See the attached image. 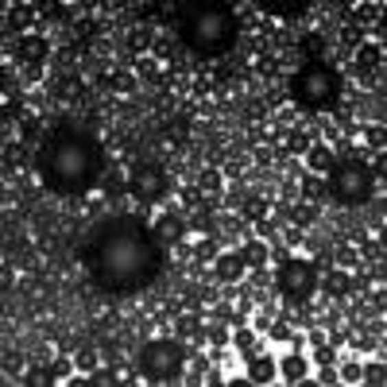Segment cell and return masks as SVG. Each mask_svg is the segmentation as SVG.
<instances>
[{"mask_svg": "<svg viewBox=\"0 0 387 387\" xmlns=\"http://www.w3.org/2000/svg\"><path fill=\"white\" fill-rule=\"evenodd\" d=\"M89 268V279L97 283V290H108V294H136L143 290L159 268L167 263L163 256V244L155 240L148 225L140 217H113V221H101L89 237L86 252H82Z\"/></svg>", "mask_w": 387, "mask_h": 387, "instance_id": "cell-1", "label": "cell"}, {"mask_svg": "<svg viewBox=\"0 0 387 387\" xmlns=\"http://www.w3.org/2000/svg\"><path fill=\"white\" fill-rule=\"evenodd\" d=\"M39 174L54 194L62 198H82L89 194L101 174H105V151L89 132H74L62 124H54V132L39 148Z\"/></svg>", "mask_w": 387, "mask_h": 387, "instance_id": "cell-2", "label": "cell"}, {"mask_svg": "<svg viewBox=\"0 0 387 387\" xmlns=\"http://www.w3.org/2000/svg\"><path fill=\"white\" fill-rule=\"evenodd\" d=\"M174 27L198 58H225L240 43V16L228 4H174Z\"/></svg>", "mask_w": 387, "mask_h": 387, "instance_id": "cell-3", "label": "cell"}, {"mask_svg": "<svg viewBox=\"0 0 387 387\" xmlns=\"http://www.w3.org/2000/svg\"><path fill=\"white\" fill-rule=\"evenodd\" d=\"M290 97L302 113H337L341 108V74L329 62H302L290 78Z\"/></svg>", "mask_w": 387, "mask_h": 387, "instance_id": "cell-4", "label": "cell"}, {"mask_svg": "<svg viewBox=\"0 0 387 387\" xmlns=\"http://www.w3.org/2000/svg\"><path fill=\"white\" fill-rule=\"evenodd\" d=\"M329 194L333 202L344 205V209H360V205L372 202V171L356 155H344V159H333V171H329Z\"/></svg>", "mask_w": 387, "mask_h": 387, "instance_id": "cell-5", "label": "cell"}, {"mask_svg": "<svg viewBox=\"0 0 387 387\" xmlns=\"http://www.w3.org/2000/svg\"><path fill=\"white\" fill-rule=\"evenodd\" d=\"M183 364H186V349L178 337H151L143 341L140 349V368L143 376L155 379V384H171V379L183 376Z\"/></svg>", "mask_w": 387, "mask_h": 387, "instance_id": "cell-6", "label": "cell"}, {"mask_svg": "<svg viewBox=\"0 0 387 387\" xmlns=\"http://www.w3.org/2000/svg\"><path fill=\"white\" fill-rule=\"evenodd\" d=\"M283 302L287 306H306L318 290V268L310 259H279V275H275Z\"/></svg>", "mask_w": 387, "mask_h": 387, "instance_id": "cell-7", "label": "cell"}, {"mask_svg": "<svg viewBox=\"0 0 387 387\" xmlns=\"http://www.w3.org/2000/svg\"><path fill=\"white\" fill-rule=\"evenodd\" d=\"M171 174L163 171L155 159H140L136 167L128 171V194H136L143 205H151V202H163L167 194H171Z\"/></svg>", "mask_w": 387, "mask_h": 387, "instance_id": "cell-8", "label": "cell"}, {"mask_svg": "<svg viewBox=\"0 0 387 387\" xmlns=\"http://www.w3.org/2000/svg\"><path fill=\"white\" fill-rule=\"evenodd\" d=\"M16 58H20L23 66H47V58H51V39H43L39 32H27L16 39Z\"/></svg>", "mask_w": 387, "mask_h": 387, "instance_id": "cell-9", "label": "cell"}, {"mask_svg": "<svg viewBox=\"0 0 387 387\" xmlns=\"http://www.w3.org/2000/svg\"><path fill=\"white\" fill-rule=\"evenodd\" d=\"M310 8V0H256V12H263L271 20H302Z\"/></svg>", "mask_w": 387, "mask_h": 387, "instance_id": "cell-10", "label": "cell"}, {"mask_svg": "<svg viewBox=\"0 0 387 387\" xmlns=\"http://www.w3.org/2000/svg\"><path fill=\"white\" fill-rule=\"evenodd\" d=\"M353 54H356V58H353V70L364 78V82H372V78H376V70L384 66V47H379V43H368V39H364V43L356 47Z\"/></svg>", "mask_w": 387, "mask_h": 387, "instance_id": "cell-11", "label": "cell"}, {"mask_svg": "<svg viewBox=\"0 0 387 387\" xmlns=\"http://www.w3.org/2000/svg\"><path fill=\"white\" fill-rule=\"evenodd\" d=\"M186 221L178 213H163L159 221H155V225H151V233H155V240H159L163 248H171V244H178V240L186 237Z\"/></svg>", "mask_w": 387, "mask_h": 387, "instance_id": "cell-12", "label": "cell"}, {"mask_svg": "<svg viewBox=\"0 0 387 387\" xmlns=\"http://www.w3.org/2000/svg\"><path fill=\"white\" fill-rule=\"evenodd\" d=\"M51 97L58 101V105H74V101H82V97H86V86H82V78L70 70V74H58V78H54Z\"/></svg>", "mask_w": 387, "mask_h": 387, "instance_id": "cell-13", "label": "cell"}, {"mask_svg": "<svg viewBox=\"0 0 387 387\" xmlns=\"http://www.w3.org/2000/svg\"><path fill=\"white\" fill-rule=\"evenodd\" d=\"M244 271H248V263H244L240 252H221V256L213 259V275L221 283H240L244 279Z\"/></svg>", "mask_w": 387, "mask_h": 387, "instance_id": "cell-14", "label": "cell"}, {"mask_svg": "<svg viewBox=\"0 0 387 387\" xmlns=\"http://www.w3.org/2000/svg\"><path fill=\"white\" fill-rule=\"evenodd\" d=\"M174 337H178V341H205V329H202V318H198V310H183L178 314V318H174Z\"/></svg>", "mask_w": 387, "mask_h": 387, "instance_id": "cell-15", "label": "cell"}, {"mask_svg": "<svg viewBox=\"0 0 387 387\" xmlns=\"http://www.w3.org/2000/svg\"><path fill=\"white\" fill-rule=\"evenodd\" d=\"M302 159H306L310 174H329V171H333V159H337V155L329 151V143H310Z\"/></svg>", "mask_w": 387, "mask_h": 387, "instance_id": "cell-16", "label": "cell"}, {"mask_svg": "<svg viewBox=\"0 0 387 387\" xmlns=\"http://www.w3.org/2000/svg\"><path fill=\"white\" fill-rule=\"evenodd\" d=\"M275 372H279V364H275V360H271V356H263V353H252L248 356V379H252V384H271V379H275Z\"/></svg>", "mask_w": 387, "mask_h": 387, "instance_id": "cell-17", "label": "cell"}, {"mask_svg": "<svg viewBox=\"0 0 387 387\" xmlns=\"http://www.w3.org/2000/svg\"><path fill=\"white\" fill-rule=\"evenodd\" d=\"M101 86H105L108 93H117V97H132L136 93V74H132V70H113V74H105Z\"/></svg>", "mask_w": 387, "mask_h": 387, "instance_id": "cell-18", "label": "cell"}, {"mask_svg": "<svg viewBox=\"0 0 387 387\" xmlns=\"http://www.w3.org/2000/svg\"><path fill=\"white\" fill-rule=\"evenodd\" d=\"M47 136H51V132H47L43 120H35V117H23L20 120V143H27V148H35V143H39V148H43Z\"/></svg>", "mask_w": 387, "mask_h": 387, "instance_id": "cell-19", "label": "cell"}, {"mask_svg": "<svg viewBox=\"0 0 387 387\" xmlns=\"http://www.w3.org/2000/svg\"><path fill=\"white\" fill-rule=\"evenodd\" d=\"M322 287H325V294H329V298H344V294L353 290V279H349V271H344V268H333L322 279Z\"/></svg>", "mask_w": 387, "mask_h": 387, "instance_id": "cell-20", "label": "cell"}, {"mask_svg": "<svg viewBox=\"0 0 387 387\" xmlns=\"http://www.w3.org/2000/svg\"><path fill=\"white\" fill-rule=\"evenodd\" d=\"M240 256H244L248 268H256V271H259V268H263V263L271 259V252H268V244H263V240H244Z\"/></svg>", "mask_w": 387, "mask_h": 387, "instance_id": "cell-21", "label": "cell"}, {"mask_svg": "<svg viewBox=\"0 0 387 387\" xmlns=\"http://www.w3.org/2000/svg\"><path fill=\"white\" fill-rule=\"evenodd\" d=\"M349 23H384V4H376V0H368V4H356V12L349 16Z\"/></svg>", "mask_w": 387, "mask_h": 387, "instance_id": "cell-22", "label": "cell"}, {"mask_svg": "<svg viewBox=\"0 0 387 387\" xmlns=\"http://www.w3.org/2000/svg\"><path fill=\"white\" fill-rule=\"evenodd\" d=\"M35 20H39V12H35L32 4H16V8L8 12V27H12V32H23V27H32ZM23 35H27V32H23Z\"/></svg>", "mask_w": 387, "mask_h": 387, "instance_id": "cell-23", "label": "cell"}, {"mask_svg": "<svg viewBox=\"0 0 387 387\" xmlns=\"http://www.w3.org/2000/svg\"><path fill=\"white\" fill-rule=\"evenodd\" d=\"M302 54H306V62H325V35L322 32L302 35Z\"/></svg>", "mask_w": 387, "mask_h": 387, "instance_id": "cell-24", "label": "cell"}, {"mask_svg": "<svg viewBox=\"0 0 387 387\" xmlns=\"http://www.w3.org/2000/svg\"><path fill=\"white\" fill-rule=\"evenodd\" d=\"M279 372L287 376V384H298V379H306V360H302L298 353H290V356H283Z\"/></svg>", "mask_w": 387, "mask_h": 387, "instance_id": "cell-25", "label": "cell"}, {"mask_svg": "<svg viewBox=\"0 0 387 387\" xmlns=\"http://www.w3.org/2000/svg\"><path fill=\"white\" fill-rule=\"evenodd\" d=\"M27 159V143H4V171H20Z\"/></svg>", "mask_w": 387, "mask_h": 387, "instance_id": "cell-26", "label": "cell"}, {"mask_svg": "<svg viewBox=\"0 0 387 387\" xmlns=\"http://www.w3.org/2000/svg\"><path fill=\"white\" fill-rule=\"evenodd\" d=\"M360 43H364V32H360L356 23L344 20V27H341V51H356Z\"/></svg>", "mask_w": 387, "mask_h": 387, "instance_id": "cell-27", "label": "cell"}, {"mask_svg": "<svg viewBox=\"0 0 387 387\" xmlns=\"http://www.w3.org/2000/svg\"><path fill=\"white\" fill-rule=\"evenodd\" d=\"M198 186H202L205 194H221V190H225V178H221V171H217V167H209V171H202Z\"/></svg>", "mask_w": 387, "mask_h": 387, "instance_id": "cell-28", "label": "cell"}, {"mask_svg": "<svg viewBox=\"0 0 387 387\" xmlns=\"http://www.w3.org/2000/svg\"><path fill=\"white\" fill-rule=\"evenodd\" d=\"M302 194H306V198H310V202H322L325 194H329V186L322 183V174H318V178H314V174H310V178H306V183H302Z\"/></svg>", "mask_w": 387, "mask_h": 387, "instance_id": "cell-29", "label": "cell"}, {"mask_svg": "<svg viewBox=\"0 0 387 387\" xmlns=\"http://www.w3.org/2000/svg\"><path fill=\"white\" fill-rule=\"evenodd\" d=\"M268 217V202L263 198H244V221H263Z\"/></svg>", "mask_w": 387, "mask_h": 387, "instance_id": "cell-30", "label": "cell"}, {"mask_svg": "<svg viewBox=\"0 0 387 387\" xmlns=\"http://www.w3.org/2000/svg\"><path fill=\"white\" fill-rule=\"evenodd\" d=\"M360 384H372V387H384V376H387V368H384V360L379 364H368V368H360Z\"/></svg>", "mask_w": 387, "mask_h": 387, "instance_id": "cell-31", "label": "cell"}, {"mask_svg": "<svg viewBox=\"0 0 387 387\" xmlns=\"http://www.w3.org/2000/svg\"><path fill=\"white\" fill-rule=\"evenodd\" d=\"M140 78H143V82H151V86H163L159 62H155V58H140Z\"/></svg>", "mask_w": 387, "mask_h": 387, "instance_id": "cell-32", "label": "cell"}, {"mask_svg": "<svg viewBox=\"0 0 387 387\" xmlns=\"http://www.w3.org/2000/svg\"><path fill=\"white\" fill-rule=\"evenodd\" d=\"M233 344H237L244 356H252L256 353V333H252V329H237V333H233Z\"/></svg>", "mask_w": 387, "mask_h": 387, "instance_id": "cell-33", "label": "cell"}, {"mask_svg": "<svg viewBox=\"0 0 387 387\" xmlns=\"http://www.w3.org/2000/svg\"><path fill=\"white\" fill-rule=\"evenodd\" d=\"M151 43H155V39H151V32H148V27H136V32H132V39H128V47H132L136 54H143Z\"/></svg>", "mask_w": 387, "mask_h": 387, "instance_id": "cell-34", "label": "cell"}, {"mask_svg": "<svg viewBox=\"0 0 387 387\" xmlns=\"http://www.w3.org/2000/svg\"><path fill=\"white\" fill-rule=\"evenodd\" d=\"M97 360H101V356H97L93 349H82V353L74 356V364L82 368V372H89V376H93V372H97Z\"/></svg>", "mask_w": 387, "mask_h": 387, "instance_id": "cell-35", "label": "cell"}, {"mask_svg": "<svg viewBox=\"0 0 387 387\" xmlns=\"http://www.w3.org/2000/svg\"><path fill=\"white\" fill-rule=\"evenodd\" d=\"M20 368H23V356L16 349H8L4 353V376H20Z\"/></svg>", "mask_w": 387, "mask_h": 387, "instance_id": "cell-36", "label": "cell"}, {"mask_svg": "<svg viewBox=\"0 0 387 387\" xmlns=\"http://www.w3.org/2000/svg\"><path fill=\"white\" fill-rule=\"evenodd\" d=\"M337 376H341L344 384H360V364H356V360H344V364H341V372H337Z\"/></svg>", "mask_w": 387, "mask_h": 387, "instance_id": "cell-37", "label": "cell"}, {"mask_svg": "<svg viewBox=\"0 0 387 387\" xmlns=\"http://www.w3.org/2000/svg\"><path fill=\"white\" fill-rule=\"evenodd\" d=\"M217 256H221V252H217V240L213 237H209L202 248H198V252H194V259H202V263H209V259H217Z\"/></svg>", "mask_w": 387, "mask_h": 387, "instance_id": "cell-38", "label": "cell"}, {"mask_svg": "<svg viewBox=\"0 0 387 387\" xmlns=\"http://www.w3.org/2000/svg\"><path fill=\"white\" fill-rule=\"evenodd\" d=\"M364 143H368V148H376V151H384V128L368 124V128H364Z\"/></svg>", "mask_w": 387, "mask_h": 387, "instance_id": "cell-39", "label": "cell"}, {"mask_svg": "<svg viewBox=\"0 0 387 387\" xmlns=\"http://www.w3.org/2000/svg\"><path fill=\"white\" fill-rule=\"evenodd\" d=\"M155 108H159V117H171L174 113V93H159L155 97Z\"/></svg>", "mask_w": 387, "mask_h": 387, "instance_id": "cell-40", "label": "cell"}, {"mask_svg": "<svg viewBox=\"0 0 387 387\" xmlns=\"http://www.w3.org/2000/svg\"><path fill=\"white\" fill-rule=\"evenodd\" d=\"M314 356H318V364H322V368H325V364H333V349H329L325 341H322V344H314Z\"/></svg>", "mask_w": 387, "mask_h": 387, "instance_id": "cell-41", "label": "cell"}, {"mask_svg": "<svg viewBox=\"0 0 387 387\" xmlns=\"http://www.w3.org/2000/svg\"><path fill=\"white\" fill-rule=\"evenodd\" d=\"M294 221H298V225H314V221H318V209H314V205H302L298 213H294Z\"/></svg>", "mask_w": 387, "mask_h": 387, "instance_id": "cell-42", "label": "cell"}, {"mask_svg": "<svg viewBox=\"0 0 387 387\" xmlns=\"http://www.w3.org/2000/svg\"><path fill=\"white\" fill-rule=\"evenodd\" d=\"M318 384H325V387H329V384H341V379H337V372H333V364H325L322 372H318Z\"/></svg>", "mask_w": 387, "mask_h": 387, "instance_id": "cell-43", "label": "cell"}, {"mask_svg": "<svg viewBox=\"0 0 387 387\" xmlns=\"http://www.w3.org/2000/svg\"><path fill=\"white\" fill-rule=\"evenodd\" d=\"M209 341H213V344H228V329H225V325L209 329Z\"/></svg>", "mask_w": 387, "mask_h": 387, "instance_id": "cell-44", "label": "cell"}, {"mask_svg": "<svg viewBox=\"0 0 387 387\" xmlns=\"http://www.w3.org/2000/svg\"><path fill=\"white\" fill-rule=\"evenodd\" d=\"M256 233H259V237H275V221H268V217L256 221Z\"/></svg>", "mask_w": 387, "mask_h": 387, "instance_id": "cell-45", "label": "cell"}, {"mask_svg": "<svg viewBox=\"0 0 387 387\" xmlns=\"http://www.w3.org/2000/svg\"><path fill=\"white\" fill-rule=\"evenodd\" d=\"M268 329H271V337H275V341H290V329H287V325H268Z\"/></svg>", "mask_w": 387, "mask_h": 387, "instance_id": "cell-46", "label": "cell"}, {"mask_svg": "<svg viewBox=\"0 0 387 387\" xmlns=\"http://www.w3.org/2000/svg\"><path fill=\"white\" fill-rule=\"evenodd\" d=\"M364 256L368 259H384V244H364Z\"/></svg>", "mask_w": 387, "mask_h": 387, "instance_id": "cell-47", "label": "cell"}, {"mask_svg": "<svg viewBox=\"0 0 387 387\" xmlns=\"http://www.w3.org/2000/svg\"><path fill=\"white\" fill-rule=\"evenodd\" d=\"M353 259H356L353 248H341V252H337V263H341V268H344V263H353Z\"/></svg>", "mask_w": 387, "mask_h": 387, "instance_id": "cell-48", "label": "cell"}, {"mask_svg": "<svg viewBox=\"0 0 387 387\" xmlns=\"http://www.w3.org/2000/svg\"><path fill=\"white\" fill-rule=\"evenodd\" d=\"M54 368V376H70V360H58V364H51Z\"/></svg>", "mask_w": 387, "mask_h": 387, "instance_id": "cell-49", "label": "cell"}, {"mask_svg": "<svg viewBox=\"0 0 387 387\" xmlns=\"http://www.w3.org/2000/svg\"><path fill=\"white\" fill-rule=\"evenodd\" d=\"M268 159H271V151L259 148V151H256V163H259V167H268Z\"/></svg>", "mask_w": 387, "mask_h": 387, "instance_id": "cell-50", "label": "cell"}]
</instances>
